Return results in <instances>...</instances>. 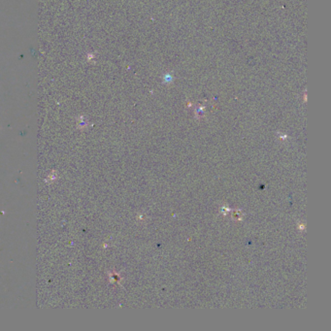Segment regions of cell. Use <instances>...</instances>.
<instances>
[]
</instances>
